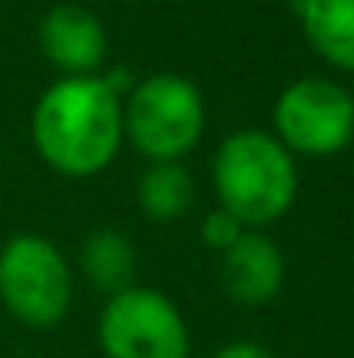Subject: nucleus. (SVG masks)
Returning a JSON list of instances; mask_svg holds the SVG:
<instances>
[{
    "label": "nucleus",
    "mask_w": 354,
    "mask_h": 358,
    "mask_svg": "<svg viewBox=\"0 0 354 358\" xmlns=\"http://www.w3.org/2000/svg\"><path fill=\"white\" fill-rule=\"evenodd\" d=\"M121 98L101 73L59 77L31 112V143L63 178H98L121 150Z\"/></svg>",
    "instance_id": "obj_1"
},
{
    "label": "nucleus",
    "mask_w": 354,
    "mask_h": 358,
    "mask_svg": "<svg viewBox=\"0 0 354 358\" xmlns=\"http://www.w3.org/2000/svg\"><path fill=\"white\" fill-rule=\"evenodd\" d=\"M212 188L219 209L246 230L278 223L299 195V167L285 143L267 129H236L212 157Z\"/></svg>",
    "instance_id": "obj_2"
},
{
    "label": "nucleus",
    "mask_w": 354,
    "mask_h": 358,
    "mask_svg": "<svg viewBox=\"0 0 354 358\" xmlns=\"http://www.w3.org/2000/svg\"><path fill=\"white\" fill-rule=\"evenodd\" d=\"M121 132L149 164L188 157L205 132V98L181 73H149L121 98Z\"/></svg>",
    "instance_id": "obj_3"
},
{
    "label": "nucleus",
    "mask_w": 354,
    "mask_h": 358,
    "mask_svg": "<svg viewBox=\"0 0 354 358\" xmlns=\"http://www.w3.org/2000/svg\"><path fill=\"white\" fill-rule=\"evenodd\" d=\"M0 303L31 331L66 320L73 306V268L49 237L17 234L0 247Z\"/></svg>",
    "instance_id": "obj_4"
},
{
    "label": "nucleus",
    "mask_w": 354,
    "mask_h": 358,
    "mask_svg": "<svg viewBox=\"0 0 354 358\" xmlns=\"http://www.w3.org/2000/svg\"><path fill=\"white\" fill-rule=\"evenodd\" d=\"M105 358H191V327L181 306L149 285H128L108 296L98 317Z\"/></svg>",
    "instance_id": "obj_5"
},
{
    "label": "nucleus",
    "mask_w": 354,
    "mask_h": 358,
    "mask_svg": "<svg viewBox=\"0 0 354 358\" xmlns=\"http://www.w3.org/2000/svg\"><path fill=\"white\" fill-rule=\"evenodd\" d=\"M271 122L292 157H334L354 139V94L330 77H299L274 98Z\"/></svg>",
    "instance_id": "obj_6"
},
{
    "label": "nucleus",
    "mask_w": 354,
    "mask_h": 358,
    "mask_svg": "<svg viewBox=\"0 0 354 358\" xmlns=\"http://www.w3.org/2000/svg\"><path fill=\"white\" fill-rule=\"evenodd\" d=\"M38 49L63 77H94L108 59V28L84 3H56L38 24Z\"/></svg>",
    "instance_id": "obj_7"
},
{
    "label": "nucleus",
    "mask_w": 354,
    "mask_h": 358,
    "mask_svg": "<svg viewBox=\"0 0 354 358\" xmlns=\"http://www.w3.org/2000/svg\"><path fill=\"white\" fill-rule=\"evenodd\" d=\"M285 285V254L264 230H246L230 250L219 254V289L226 299L257 310L267 306Z\"/></svg>",
    "instance_id": "obj_8"
},
{
    "label": "nucleus",
    "mask_w": 354,
    "mask_h": 358,
    "mask_svg": "<svg viewBox=\"0 0 354 358\" xmlns=\"http://www.w3.org/2000/svg\"><path fill=\"white\" fill-rule=\"evenodd\" d=\"M295 14L309 49L334 70L354 73V0H302Z\"/></svg>",
    "instance_id": "obj_9"
},
{
    "label": "nucleus",
    "mask_w": 354,
    "mask_h": 358,
    "mask_svg": "<svg viewBox=\"0 0 354 358\" xmlns=\"http://www.w3.org/2000/svg\"><path fill=\"white\" fill-rule=\"evenodd\" d=\"M80 271L98 292L115 296L135 285V243L115 227H98L80 247Z\"/></svg>",
    "instance_id": "obj_10"
},
{
    "label": "nucleus",
    "mask_w": 354,
    "mask_h": 358,
    "mask_svg": "<svg viewBox=\"0 0 354 358\" xmlns=\"http://www.w3.org/2000/svg\"><path fill=\"white\" fill-rule=\"evenodd\" d=\"M135 202L153 223H177L195 206V181L181 160L149 164L135 185Z\"/></svg>",
    "instance_id": "obj_11"
},
{
    "label": "nucleus",
    "mask_w": 354,
    "mask_h": 358,
    "mask_svg": "<svg viewBox=\"0 0 354 358\" xmlns=\"http://www.w3.org/2000/svg\"><path fill=\"white\" fill-rule=\"evenodd\" d=\"M243 234H246V227H243L236 216H230L226 209H212V213L202 220V243H205L209 250H216V254L230 250Z\"/></svg>",
    "instance_id": "obj_12"
},
{
    "label": "nucleus",
    "mask_w": 354,
    "mask_h": 358,
    "mask_svg": "<svg viewBox=\"0 0 354 358\" xmlns=\"http://www.w3.org/2000/svg\"><path fill=\"white\" fill-rule=\"evenodd\" d=\"M212 358H274V355H271L264 345H257V341H230V345H223Z\"/></svg>",
    "instance_id": "obj_13"
},
{
    "label": "nucleus",
    "mask_w": 354,
    "mask_h": 358,
    "mask_svg": "<svg viewBox=\"0 0 354 358\" xmlns=\"http://www.w3.org/2000/svg\"><path fill=\"white\" fill-rule=\"evenodd\" d=\"M288 3H292V7H299V3H302V0H288Z\"/></svg>",
    "instance_id": "obj_14"
}]
</instances>
